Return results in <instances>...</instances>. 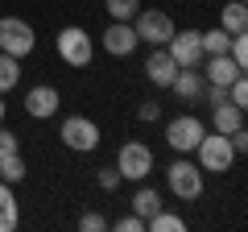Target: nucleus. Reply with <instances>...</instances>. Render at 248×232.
I'll list each match as a JSON object with an SVG mask.
<instances>
[{
  "instance_id": "f257e3e1",
  "label": "nucleus",
  "mask_w": 248,
  "mask_h": 232,
  "mask_svg": "<svg viewBox=\"0 0 248 232\" xmlns=\"http://www.w3.org/2000/svg\"><path fill=\"white\" fill-rule=\"evenodd\" d=\"M195 158H199V170L203 174H228L232 166H236V149H232V141L223 133H203V141L195 145Z\"/></svg>"
},
{
  "instance_id": "f03ea898",
  "label": "nucleus",
  "mask_w": 248,
  "mask_h": 232,
  "mask_svg": "<svg viewBox=\"0 0 248 232\" xmlns=\"http://www.w3.org/2000/svg\"><path fill=\"white\" fill-rule=\"evenodd\" d=\"M37 33L25 17H0V54H13V58H25L33 54Z\"/></svg>"
},
{
  "instance_id": "7ed1b4c3",
  "label": "nucleus",
  "mask_w": 248,
  "mask_h": 232,
  "mask_svg": "<svg viewBox=\"0 0 248 232\" xmlns=\"http://www.w3.org/2000/svg\"><path fill=\"white\" fill-rule=\"evenodd\" d=\"M91 33L83 25H66L58 29V58L66 66H91Z\"/></svg>"
},
{
  "instance_id": "20e7f679",
  "label": "nucleus",
  "mask_w": 248,
  "mask_h": 232,
  "mask_svg": "<svg viewBox=\"0 0 248 232\" xmlns=\"http://www.w3.org/2000/svg\"><path fill=\"white\" fill-rule=\"evenodd\" d=\"M133 29H137V42H145V46H166L174 37V21L161 9H141L133 17Z\"/></svg>"
},
{
  "instance_id": "39448f33",
  "label": "nucleus",
  "mask_w": 248,
  "mask_h": 232,
  "mask_svg": "<svg viewBox=\"0 0 248 232\" xmlns=\"http://www.w3.org/2000/svg\"><path fill=\"white\" fill-rule=\"evenodd\" d=\"M58 137H62V145H66V149L91 153V149L99 145V125L91 120V116H66V120H62V129H58Z\"/></svg>"
},
{
  "instance_id": "423d86ee",
  "label": "nucleus",
  "mask_w": 248,
  "mask_h": 232,
  "mask_svg": "<svg viewBox=\"0 0 248 232\" xmlns=\"http://www.w3.org/2000/svg\"><path fill=\"white\" fill-rule=\"evenodd\" d=\"M116 170H120V179H149V170H153V149L145 141H124L120 153H116Z\"/></svg>"
},
{
  "instance_id": "0eeeda50",
  "label": "nucleus",
  "mask_w": 248,
  "mask_h": 232,
  "mask_svg": "<svg viewBox=\"0 0 248 232\" xmlns=\"http://www.w3.org/2000/svg\"><path fill=\"white\" fill-rule=\"evenodd\" d=\"M166 179H170V191H174L178 199H199L203 195V170H199V162H186V158H178L174 166L166 170Z\"/></svg>"
},
{
  "instance_id": "6e6552de",
  "label": "nucleus",
  "mask_w": 248,
  "mask_h": 232,
  "mask_svg": "<svg viewBox=\"0 0 248 232\" xmlns=\"http://www.w3.org/2000/svg\"><path fill=\"white\" fill-rule=\"evenodd\" d=\"M203 133H207V125L199 120V116H174L166 125V141H170V149H178V153H195V145L203 141Z\"/></svg>"
},
{
  "instance_id": "1a4fd4ad",
  "label": "nucleus",
  "mask_w": 248,
  "mask_h": 232,
  "mask_svg": "<svg viewBox=\"0 0 248 232\" xmlns=\"http://www.w3.org/2000/svg\"><path fill=\"white\" fill-rule=\"evenodd\" d=\"M166 50L178 66H203V29H182V33L174 29Z\"/></svg>"
},
{
  "instance_id": "9d476101",
  "label": "nucleus",
  "mask_w": 248,
  "mask_h": 232,
  "mask_svg": "<svg viewBox=\"0 0 248 232\" xmlns=\"http://www.w3.org/2000/svg\"><path fill=\"white\" fill-rule=\"evenodd\" d=\"M99 42H104V50L112 54V58H128V54L137 50V29H133V21H112V25L104 29V37H99Z\"/></svg>"
},
{
  "instance_id": "9b49d317",
  "label": "nucleus",
  "mask_w": 248,
  "mask_h": 232,
  "mask_svg": "<svg viewBox=\"0 0 248 232\" xmlns=\"http://www.w3.org/2000/svg\"><path fill=\"white\" fill-rule=\"evenodd\" d=\"M58 87H50V83H37V87L25 91V112L33 116V120H50V116H58Z\"/></svg>"
},
{
  "instance_id": "f8f14e48",
  "label": "nucleus",
  "mask_w": 248,
  "mask_h": 232,
  "mask_svg": "<svg viewBox=\"0 0 248 232\" xmlns=\"http://www.w3.org/2000/svg\"><path fill=\"white\" fill-rule=\"evenodd\" d=\"M203 63H207L203 79L211 83V87H223V91H228V83H232V79H240V75H244V66H240L232 54H207Z\"/></svg>"
},
{
  "instance_id": "ddd939ff",
  "label": "nucleus",
  "mask_w": 248,
  "mask_h": 232,
  "mask_svg": "<svg viewBox=\"0 0 248 232\" xmlns=\"http://www.w3.org/2000/svg\"><path fill=\"white\" fill-rule=\"evenodd\" d=\"M174 75H178V63L170 58V50L166 46H153V54L145 58V79H149L153 87H170Z\"/></svg>"
},
{
  "instance_id": "4468645a",
  "label": "nucleus",
  "mask_w": 248,
  "mask_h": 232,
  "mask_svg": "<svg viewBox=\"0 0 248 232\" xmlns=\"http://www.w3.org/2000/svg\"><path fill=\"white\" fill-rule=\"evenodd\" d=\"M203 87H207V79H203V71H199V66H178L174 83H170V91H174L178 99H186V104L203 99Z\"/></svg>"
},
{
  "instance_id": "2eb2a0df",
  "label": "nucleus",
  "mask_w": 248,
  "mask_h": 232,
  "mask_svg": "<svg viewBox=\"0 0 248 232\" xmlns=\"http://www.w3.org/2000/svg\"><path fill=\"white\" fill-rule=\"evenodd\" d=\"M211 129L215 133H236V129H244V108H236L232 99H219V104H211Z\"/></svg>"
},
{
  "instance_id": "dca6fc26",
  "label": "nucleus",
  "mask_w": 248,
  "mask_h": 232,
  "mask_svg": "<svg viewBox=\"0 0 248 232\" xmlns=\"http://www.w3.org/2000/svg\"><path fill=\"white\" fill-rule=\"evenodd\" d=\"M219 29H223V33H248V9H244V0H232V4H223V9H219Z\"/></svg>"
},
{
  "instance_id": "f3484780",
  "label": "nucleus",
  "mask_w": 248,
  "mask_h": 232,
  "mask_svg": "<svg viewBox=\"0 0 248 232\" xmlns=\"http://www.w3.org/2000/svg\"><path fill=\"white\" fill-rule=\"evenodd\" d=\"M17 220H21V207H17V199H13V187L0 182V232H13Z\"/></svg>"
},
{
  "instance_id": "a211bd4d",
  "label": "nucleus",
  "mask_w": 248,
  "mask_h": 232,
  "mask_svg": "<svg viewBox=\"0 0 248 232\" xmlns=\"http://www.w3.org/2000/svg\"><path fill=\"white\" fill-rule=\"evenodd\" d=\"M145 228H149V232H182L186 220H182V215H174V212H166V207H157V212L145 220Z\"/></svg>"
},
{
  "instance_id": "6ab92c4d",
  "label": "nucleus",
  "mask_w": 248,
  "mask_h": 232,
  "mask_svg": "<svg viewBox=\"0 0 248 232\" xmlns=\"http://www.w3.org/2000/svg\"><path fill=\"white\" fill-rule=\"evenodd\" d=\"M17 83H21V58L0 54V96H4V91H13Z\"/></svg>"
},
{
  "instance_id": "aec40b11",
  "label": "nucleus",
  "mask_w": 248,
  "mask_h": 232,
  "mask_svg": "<svg viewBox=\"0 0 248 232\" xmlns=\"http://www.w3.org/2000/svg\"><path fill=\"white\" fill-rule=\"evenodd\" d=\"M0 182H25V158L21 153H9V158H0Z\"/></svg>"
},
{
  "instance_id": "412c9836",
  "label": "nucleus",
  "mask_w": 248,
  "mask_h": 232,
  "mask_svg": "<svg viewBox=\"0 0 248 232\" xmlns=\"http://www.w3.org/2000/svg\"><path fill=\"white\" fill-rule=\"evenodd\" d=\"M157 207H161V195H157L153 187H141V191L133 195V212L141 215V220H149V215L157 212Z\"/></svg>"
},
{
  "instance_id": "4be33fe9",
  "label": "nucleus",
  "mask_w": 248,
  "mask_h": 232,
  "mask_svg": "<svg viewBox=\"0 0 248 232\" xmlns=\"http://www.w3.org/2000/svg\"><path fill=\"white\" fill-rule=\"evenodd\" d=\"M104 9L112 21H133L141 13V0H104Z\"/></svg>"
},
{
  "instance_id": "5701e85b",
  "label": "nucleus",
  "mask_w": 248,
  "mask_h": 232,
  "mask_svg": "<svg viewBox=\"0 0 248 232\" xmlns=\"http://www.w3.org/2000/svg\"><path fill=\"white\" fill-rule=\"evenodd\" d=\"M228 42H232V33H223L219 25L207 29V33H203V58H207V54H228Z\"/></svg>"
},
{
  "instance_id": "b1692460",
  "label": "nucleus",
  "mask_w": 248,
  "mask_h": 232,
  "mask_svg": "<svg viewBox=\"0 0 248 232\" xmlns=\"http://www.w3.org/2000/svg\"><path fill=\"white\" fill-rule=\"evenodd\" d=\"M228 99H232L236 108H248V83H244V75L228 83Z\"/></svg>"
},
{
  "instance_id": "393cba45",
  "label": "nucleus",
  "mask_w": 248,
  "mask_h": 232,
  "mask_svg": "<svg viewBox=\"0 0 248 232\" xmlns=\"http://www.w3.org/2000/svg\"><path fill=\"white\" fill-rule=\"evenodd\" d=\"M9 153H21V137L0 125V158H9Z\"/></svg>"
},
{
  "instance_id": "a878e982",
  "label": "nucleus",
  "mask_w": 248,
  "mask_h": 232,
  "mask_svg": "<svg viewBox=\"0 0 248 232\" xmlns=\"http://www.w3.org/2000/svg\"><path fill=\"white\" fill-rule=\"evenodd\" d=\"M95 182H99V187H104V191H116V187H120V170H116V166H104V170H99V174H95Z\"/></svg>"
},
{
  "instance_id": "bb28decb",
  "label": "nucleus",
  "mask_w": 248,
  "mask_h": 232,
  "mask_svg": "<svg viewBox=\"0 0 248 232\" xmlns=\"http://www.w3.org/2000/svg\"><path fill=\"white\" fill-rule=\"evenodd\" d=\"M79 228H83V232H104L108 220H104L99 212H87V215H79Z\"/></svg>"
},
{
  "instance_id": "cd10ccee",
  "label": "nucleus",
  "mask_w": 248,
  "mask_h": 232,
  "mask_svg": "<svg viewBox=\"0 0 248 232\" xmlns=\"http://www.w3.org/2000/svg\"><path fill=\"white\" fill-rule=\"evenodd\" d=\"M116 228L120 232H145V220L137 212H128V215H120V220H116Z\"/></svg>"
},
{
  "instance_id": "c85d7f7f",
  "label": "nucleus",
  "mask_w": 248,
  "mask_h": 232,
  "mask_svg": "<svg viewBox=\"0 0 248 232\" xmlns=\"http://www.w3.org/2000/svg\"><path fill=\"white\" fill-rule=\"evenodd\" d=\"M157 112H161V104H141V108H137V116H141L145 125H149V120H157Z\"/></svg>"
},
{
  "instance_id": "c756f323",
  "label": "nucleus",
  "mask_w": 248,
  "mask_h": 232,
  "mask_svg": "<svg viewBox=\"0 0 248 232\" xmlns=\"http://www.w3.org/2000/svg\"><path fill=\"white\" fill-rule=\"evenodd\" d=\"M4 112H9V108H4V96H0V125H4Z\"/></svg>"
}]
</instances>
